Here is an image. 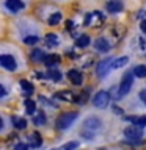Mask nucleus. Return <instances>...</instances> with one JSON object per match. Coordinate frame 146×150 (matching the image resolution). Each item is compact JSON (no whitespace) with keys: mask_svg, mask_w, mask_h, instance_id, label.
Segmentation results:
<instances>
[{"mask_svg":"<svg viewBox=\"0 0 146 150\" xmlns=\"http://www.w3.org/2000/svg\"><path fill=\"white\" fill-rule=\"evenodd\" d=\"M25 110H27V114H35V111H36L35 100H25Z\"/></svg>","mask_w":146,"mask_h":150,"instance_id":"nucleus-23","label":"nucleus"},{"mask_svg":"<svg viewBox=\"0 0 146 150\" xmlns=\"http://www.w3.org/2000/svg\"><path fill=\"white\" fill-rule=\"evenodd\" d=\"M126 120L132 122L134 125L140 127V128H145V127H146V116H127Z\"/></svg>","mask_w":146,"mask_h":150,"instance_id":"nucleus-12","label":"nucleus"},{"mask_svg":"<svg viewBox=\"0 0 146 150\" xmlns=\"http://www.w3.org/2000/svg\"><path fill=\"white\" fill-rule=\"evenodd\" d=\"M5 6H6L9 11H13V13H17V11H21V9H24V2L22 0H6L5 2Z\"/></svg>","mask_w":146,"mask_h":150,"instance_id":"nucleus-9","label":"nucleus"},{"mask_svg":"<svg viewBox=\"0 0 146 150\" xmlns=\"http://www.w3.org/2000/svg\"><path fill=\"white\" fill-rule=\"evenodd\" d=\"M102 122L101 119H97V117H88V119H85L83 122V130H88V131H97L99 128H101Z\"/></svg>","mask_w":146,"mask_h":150,"instance_id":"nucleus-5","label":"nucleus"},{"mask_svg":"<svg viewBox=\"0 0 146 150\" xmlns=\"http://www.w3.org/2000/svg\"><path fill=\"white\" fill-rule=\"evenodd\" d=\"M108 103H110V94H108L107 91H99L94 94L93 97V105L96 108H105L108 106Z\"/></svg>","mask_w":146,"mask_h":150,"instance_id":"nucleus-3","label":"nucleus"},{"mask_svg":"<svg viewBox=\"0 0 146 150\" xmlns=\"http://www.w3.org/2000/svg\"><path fill=\"white\" fill-rule=\"evenodd\" d=\"M28 142H30V147H41V144H42V138H41V134L39 133H31L30 136H28Z\"/></svg>","mask_w":146,"mask_h":150,"instance_id":"nucleus-14","label":"nucleus"},{"mask_svg":"<svg viewBox=\"0 0 146 150\" xmlns=\"http://www.w3.org/2000/svg\"><path fill=\"white\" fill-rule=\"evenodd\" d=\"M66 30H72V21L66 22Z\"/></svg>","mask_w":146,"mask_h":150,"instance_id":"nucleus-33","label":"nucleus"},{"mask_svg":"<svg viewBox=\"0 0 146 150\" xmlns=\"http://www.w3.org/2000/svg\"><path fill=\"white\" fill-rule=\"evenodd\" d=\"M140 98L143 100V103L146 105V91H141V92H140Z\"/></svg>","mask_w":146,"mask_h":150,"instance_id":"nucleus-32","label":"nucleus"},{"mask_svg":"<svg viewBox=\"0 0 146 150\" xmlns=\"http://www.w3.org/2000/svg\"><path fill=\"white\" fill-rule=\"evenodd\" d=\"M124 136L130 141H138L141 138V128L137 125H130L124 130Z\"/></svg>","mask_w":146,"mask_h":150,"instance_id":"nucleus-6","label":"nucleus"},{"mask_svg":"<svg viewBox=\"0 0 146 150\" xmlns=\"http://www.w3.org/2000/svg\"><path fill=\"white\" fill-rule=\"evenodd\" d=\"M60 55H55V53H50V55H44V58H42V63H44L47 67H54V66L60 64Z\"/></svg>","mask_w":146,"mask_h":150,"instance_id":"nucleus-10","label":"nucleus"},{"mask_svg":"<svg viewBox=\"0 0 146 150\" xmlns=\"http://www.w3.org/2000/svg\"><path fill=\"white\" fill-rule=\"evenodd\" d=\"M94 49L97 52H102V53H105V52L110 50V44H108V41L105 38H97L96 41H94Z\"/></svg>","mask_w":146,"mask_h":150,"instance_id":"nucleus-11","label":"nucleus"},{"mask_svg":"<svg viewBox=\"0 0 146 150\" xmlns=\"http://www.w3.org/2000/svg\"><path fill=\"white\" fill-rule=\"evenodd\" d=\"M79 147V142L77 141H71V142H68V144H64L63 147H61L60 150H75Z\"/></svg>","mask_w":146,"mask_h":150,"instance_id":"nucleus-28","label":"nucleus"},{"mask_svg":"<svg viewBox=\"0 0 146 150\" xmlns=\"http://www.w3.org/2000/svg\"><path fill=\"white\" fill-rule=\"evenodd\" d=\"M11 120H13V125H14V128H17V130H24V128L27 127V120L24 119V117L13 116V117H11Z\"/></svg>","mask_w":146,"mask_h":150,"instance_id":"nucleus-17","label":"nucleus"},{"mask_svg":"<svg viewBox=\"0 0 146 150\" xmlns=\"http://www.w3.org/2000/svg\"><path fill=\"white\" fill-rule=\"evenodd\" d=\"M60 21H61V13H54L49 17V25H57Z\"/></svg>","mask_w":146,"mask_h":150,"instance_id":"nucleus-27","label":"nucleus"},{"mask_svg":"<svg viewBox=\"0 0 146 150\" xmlns=\"http://www.w3.org/2000/svg\"><path fill=\"white\" fill-rule=\"evenodd\" d=\"M44 42H46L47 47H55L57 44H58V36L54 35V33H49V35H46Z\"/></svg>","mask_w":146,"mask_h":150,"instance_id":"nucleus-19","label":"nucleus"},{"mask_svg":"<svg viewBox=\"0 0 146 150\" xmlns=\"http://www.w3.org/2000/svg\"><path fill=\"white\" fill-rule=\"evenodd\" d=\"M0 66H2L3 69H6V70H16L17 69V63H16V59H14V56L13 55H0Z\"/></svg>","mask_w":146,"mask_h":150,"instance_id":"nucleus-4","label":"nucleus"},{"mask_svg":"<svg viewBox=\"0 0 146 150\" xmlns=\"http://www.w3.org/2000/svg\"><path fill=\"white\" fill-rule=\"evenodd\" d=\"M127 63H129V58H127V56H120V58L112 61V69H121V67H124Z\"/></svg>","mask_w":146,"mask_h":150,"instance_id":"nucleus-16","label":"nucleus"},{"mask_svg":"<svg viewBox=\"0 0 146 150\" xmlns=\"http://www.w3.org/2000/svg\"><path fill=\"white\" fill-rule=\"evenodd\" d=\"M132 74H134V77H137V78H145L146 77V66H143V64L135 66V69Z\"/></svg>","mask_w":146,"mask_h":150,"instance_id":"nucleus-20","label":"nucleus"},{"mask_svg":"<svg viewBox=\"0 0 146 150\" xmlns=\"http://www.w3.org/2000/svg\"><path fill=\"white\" fill-rule=\"evenodd\" d=\"M68 78L71 80V83H72V84H75V86H80L82 81H83L82 74H80L77 69H71L69 72H68Z\"/></svg>","mask_w":146,"mask_h":150,"instance_id":"nucleus-8","label":"nucleus"},{"mask_svg":"<svg viewBox=\"0 0 146 150\" xmlns=\"http://www.w3.org/2000/svg\"><path fill=\"white\" fill-rule=\"evenodd\" d=\"M14 150H28V147H27V144H22V142H19L16 147H14Z\"/></svg>","mask_w":146,"mask_h":150,"instance_id":"nucleus-29","label":"nucleus"},{"mask_svg":"<svg viewBox=\"0 0 146 150\" xmlns=\"http://www.w3.org/2000/svg\"><path fill=\"white\" fill-rule=\"evenodd\" d=\"M30 58H31L33 61H42V58H44V52H42L41 49L33 50L31 55H30Z\"/></svg>","mask_w":146,"mask_h":150,"instance_id":"nucleus-24","label":"nucleus"},{"mask_svg":"<svg viewBox=\"0 0 146 150\" xmlns=\"http://www.w3.org/2000/svg\"><path fill=\"white\" fill-rule=\"evenodd\" d=\"M21 86H22V89H24V92H25V94H31L33 92L31 83L27 81V80H21Z\"/></svg>","mask_w":146,"mask_h":150,"instance_id":"nucleus-26","label":"nucleus"},{"mask_svg":"<svg viewBox=\"0 0 146 150\" xmlns=\"http://www.w3.org/2000/svg\"><path fill=\"white\" fill-rule=\"evenodd\" d=\"M132 84H134V74H130V72L124 74V77H122V80H121L120 88H118V98L124 97L126 94L130 91Z\"/></svg>","mask_w":146,"mask_h":150,"instance_id":"nucleus-2","label":"nucleus"},{"mask_svg":"<svg viewBox=\"0 0 146 150\" xmlns=\"http://www.w3.org/2000/svg\"><path fill=\"white\" fill-rule=\"evenodd\" d=\"M112 61H113L112 58H105L97 64V75L99 77H105L107 75V72L112 69Z\"/></svg>","mask_w":146,"mask_h":150,"instance_id":"nucleus-7","label":"nucleus"},{"mask_svg":"<svg viewBox=\"0 0 146 150\" xmlns=\"http://www.w3.org/2000/svg\"><path fill=\"white\" fill-rule=\"evenodd\" d=\"M24 42H25L27 45H35L36 42H39V38L36 35H28V36L24 38Z\"/></svg>","mask_w":146,"mask_h":150,"instance_id":"nucleus-25","label":"nucleus"},{"mask_svg":"<svg viewBox=\"0 0 146 150\" xmlns=\"http://www.w3.org/2000/svg\"><path fill=\"white\" fill-rule=\"evenodd\" d=\"M121 9H122L121 0H108V3H107V11L108 13H120Z\"/></svg>","mask_w":146,"mask_h":150,"instance_id":"nucleus-13","label":"nucleus"},{"mask_svg":"<svg viewBox=\"0 0 146 150\" xmlns=\"http://www.w3.org/2000/svg\"><path fill=\"white\" fill-rule=\"evenodd\" d=\"M47 78L52 80V81H60L61 80V72L60 70H55V69H50L47 72Z\"/></svg>","mask_w":146,"mask_h":150,"instance_id":"nucleus-21","label":"nucleus"},{"mask_svg":"<svg viewBox=\"0 0 146 150\" xmlns=\"http://www.w3.org/2000/svg\"><path fill=\"white\" fill-rule=\"evenodd\" d=\"M55 98H58V100H64V102H72L74 100V94L72 92H69V91H61V92H57L55 96H54Z\"/></svg>","mask_w":146,"mask_h":150,"instance_id":"nucleus-15","label":"nucleus"},{"mask_svg":"<svg viewBox=\"0 0 146 150\" xmlns=\"http://www.w3.org/2000/svg\"><path fill=\"white\" fill-rule=\"evenodd\" d=\"M33 122H35V125H38V127H41V125H44L46 122H47V117H46V114L44 112H38V116L33 119Z\"/></svg>","mask_w":146,"mask_h":150,"instance_id":"nucleus-22","label":"nucleus"},{"mask_svg":"<svg viewBox=\"0 0 146 150\" xmlns=\"http://www.w3.org/2000/svg\"><path fill=\"white\" fill-rule=\"evenodd\" d=\"M79 117V112L75 111H69V112H61L57 119V128L58 130H66L72 125V122Z\"/></svg>","mask_w":146,"mask_h":150,"instance_id":"nucleus-1","label":"nucleus"},{"mask_svg":"<svg viewBox=\"0 0 146 150\" xmlns=\"http://www.w3.org/2000/svg\"><path fill=\"white\" fill-rule=\"evenodd\" d=\"M6 92H8V91H6V88H5L3 84H0V98L6 96Z\"/></svg>","mask_w":146,"mask_h":150,"instance_id":"nucleus-30","label":"nucleus"},{"mask_svg":"<svg viewBox=\"0 0 146 150\" xmlns=\"http://www.w3.org/2000/svg\"><path fill=\"white\" fill-rule=\"evenodd\" d=\"M2 128H3V119L0 117V130H2Z\"/></svg>","mask_w":146,"mask_h":150,"instance_id":"nucleus-34","label":"nucleus"},{"mask_svg":"<svg viewBox=\"0 0 146 150\" xmlns=\"http://www.w3.org/2000/svg\"><path fill=\"white\" fill-rule=\"evenodd\" d=\"M140 28H141V31L146 35V21H141V22H140Z\"/></svg>","mask_w":146,"mask_h":150,"instance_id":"nucleus-31","label":"nucleus"},{"mask_svg":"<svg viewBox=\"0 0 146 150\" xmlns=\"http://www.w3.org/2000/svg\"><path fill=\"white\" fill-rule=\"evenodd\" d=\"M89 42H91V39H89L88 35H82L77 38V41H75V45L80 47V49H85V47L89 45Z\"/></svg>","mask_w":146,"mask_h":150,"instance_id":"nucleus-18","label":"nucleus"}]
</instances>
